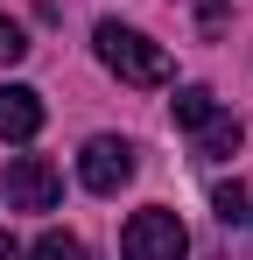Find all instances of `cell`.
Masks as SVG:
<instances>
[{
    "mask_svg": "<svg viewBox=\"0 0 253 260\" xmlns=\"http://www.w3.org/2000/svg\"><path fill=\"white\" fill-rule=\"evenodd\" d=\"M91 49H99V63H106L120 85H141V91L169 85V49L148 43V36L126 28V21H99V28H91Z\"/></svg>",
    "mask_w": 253,
    "mask_h": 260,
    "instance_id": "1",
    "label": "cell"
},
{
    "mask_svg": "<svg viewBox=\"0 0 253 260\" xmlns=\"http://www.w3.org/2000/svg\"><path fill=\"white\" fill-rule=\"evenodd\" d=\"M120 253L126 260H190V232H183L176 211L148 204V211H134L120 225Z\"/></svg>",
    "mask_w": 253,
    "mask_h": 260,
    "instance_id": "2",
    "label": "cell"
},
{
    "mask_svg": "<svg viewBox=\"0 0 253 260\" xmlns=\"http://www.w3.org/2000/svg\"><path fill=\"white\" fill-rule=\"evenodd\" d=\"M0 190H7V211H56V197H64V176L49 155H14L7 176H0Z\"/></svg>",
    "mask_w": 253,
    "mask_h": 260,
    "instance_id": "3",
    "label": "cell"
},
{
    "mask_svg": "<svg viewBox=\"0 0 253 260\" xmlns=\"http://www.w3.org/2000/svg\"><path fill=\"white\" fill-rule=\"evenodd\" d=\"M78 183L91 190V197H113V190H126V183H134V141H120V134L84 141V155H78Z\"/></svg>",
    "mask_w": 253,
    "mask_h": 260,
    "instance_id": "4",
    "label": "cell"
},
{
    "mask_svg": "<svg viewBox=\"0 0 253 260\" xmlns=\"http://www.w3.org/2000/svg\"><path fill=\"white\" fill-rule=\"evenodd\" d=\"M36 134H42V91L0 85V141H36Z\"/></svg>",
    "mask_w": 253,
    "mask_h": 260,
    "instance_id": "5",
    "label": "cell"
},
{
    "mask_svg": "<svg viewBox=\"0 0 253 260\" xmlns=\"http://www.w3.org/2000/svg\"><path fill=\"white\" fill-rule=\"evenodd\" d=\"M239 141H246V127H239L232 113H211L204 127H197V155H204V162H225V155H239Z\"/></svg>",
    "mask_w": 253,
    "mask_h": 260,
    "instance_id": "6",
    "label": "cell"
},
{
    "mask_svg": "<svg viewBox=\"0 0 253 260\" xmlns=\"http://www.w3.org/2000/svg\"><path fill=\"white\" fill-rule=\"evenodd\" d=\"M211 211L225 218L232 232H253V183H218L211 190Z\"/></svg>",
    "mask_w": 253,
    "mask_h": 260,
    "instance_id": "7",
    "label": "cell"
},
{
    "mask_svg": "<svg viewBox=\"0 0 253 260\" xmlns=\"http://www.w3.org/2000/svg\"><path fill=\"white\" fill-rule=\"evenodd\" d=\"M169 106H176V127H183V134H197V127L211 120V113H218V99H211L204 85H183L176 99H169Z\"/></svg>",
    "mask_w": 253,
    "mask_h": 260,
    "instance_id": "8",
    "label": "cell"
},
{
    "mask_svg": "<svg viewBox=\"0 0 253 260\" xmlns=\"http://www.w3.org/2000/svg\"><path fill=\"white\" fill-rule=\"evenodd\" d=\"M28 260H91V253H84V239H71V232H42Z\"/></svg>",
    "mask_w": 253,
    "mask_h": 260,
    "instance_id": "9",
    "label": "cell"
},
{
    "mask_svg": "<svg viewBox=\"0 0 253 260\" xmlns=\"http://www.w3.org/2000/svg\"><path fill=\"white\" fill-rule=\"evenodd\" d=\"M21 56H28V28L14 14H0V63H21Z\"/></svg>",
    "mask_w": 253,
    "mask_h": 260,
    "instance_id": "10",
    "label": "cell"
},
{
    "mask_svg": "<svg viewBox=\"0 0 253 260\" xmlns=\"http://www.w3.org/2000/svg\"><path fill=\"white\" fill-rule=\"evenodd\" d=\"M0 260H28V253H21V239H14V232H0Z\"/></svg>",
    "mask_w": 253,
    "mask_h": 260,
    "instance_id": "11",
    "label": "cell"
}]
</instances>
